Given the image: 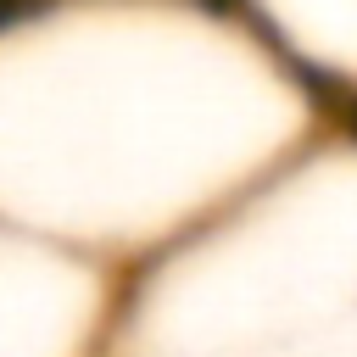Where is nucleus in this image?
Masks as SVG:
<instances>
[{
  "label": "nucleus",
  "instance_id": "1",
  "mask_svg": "<svg viewBox=\"0 0 357 357\" xmlns=\"http://www.w3.org/2000/svg\"><path fill=\"white\" fill-rule=\"evenodd\" d=\"M56 0H0V28H11V22H28V17H39V11H50Z\"/></svg>",
  "mask_w": 357,
  "mask_h": 357
},
{
  "label": "nucleus",
  "instance_id": "2",
  "mask_svg": "<svg viewBox=\"0 0 357 357\" xmlns=\"http://www.w3.org/2000/svg\"><path fill=\"white\" fill-rule=\"evenodd\" d=\"M206 11H223V17H245L251 11V0H201Z\"/></svg>",
  "mask_w": 357,
  "mask_h": 357
}]
</instances>
